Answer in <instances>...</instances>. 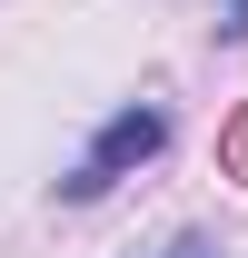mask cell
Returning <instances> with one entry per match:
<instances>
[{
	"instance_id": "1",
	"label": "cell",
	"mask_w": 248,
	"mask_h": 258,
	"mask_svg": "<svg viewBox=\"0 0 248 258\" xmlns=\"http://www.w3.org/2000/svg\"><path fill=\"white\" fill-rule=\"evenodd\" d=\"M159 149H169V109H149V99H139V109H119V119L90 139V159L60 179V199H99V189H119L129 169H149Z\"/></svg>"
},
{
	"instance_id": "2",
	"label": "cell",
	"mask_w": 248,
	"mask_h": 258,
	"mask_svg": "<svg viewBox=\"0 0 248 258\" xmlns=\"http://www.w3.org/2000/svg\"><path fill=\"white\" fill-rule=\"evenodd\" d=\"M218 30H228V40H248V0H218Z\"/></svg>"
},
{
	"instance_id": "3",
	"label": "cell",
	"mask_w": 248,
	"mask_h": 258,
	"mask_svg": "<svg viewBox=\"0 0 248 258\" xmlns=\"http://www.w3.org/2000/svg\"><path fill=\"white\" fill-rule=\"evenodd\" d=\"M169 258H218V248H209V238H179V248H169Z\"/></svg>"
}]
</instances>
